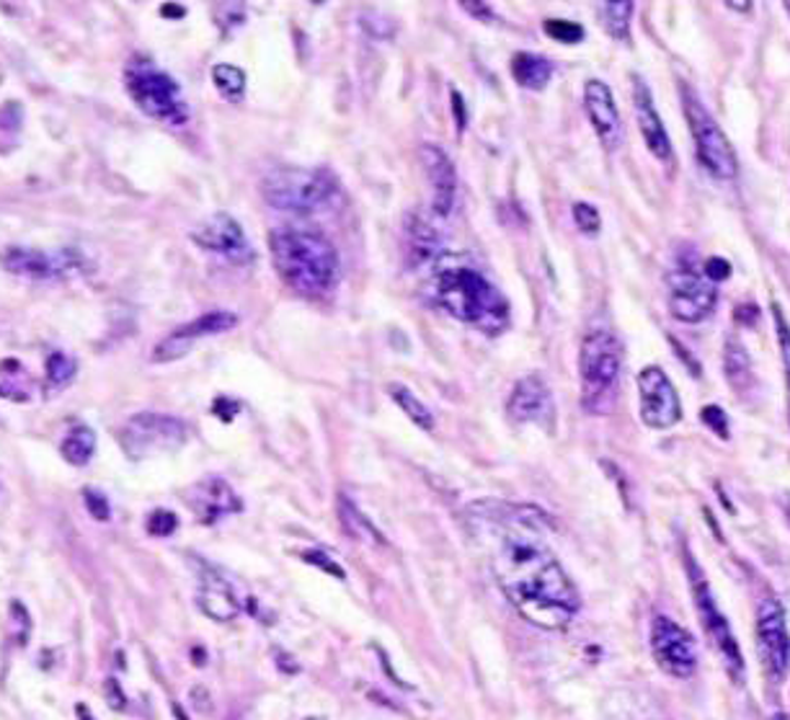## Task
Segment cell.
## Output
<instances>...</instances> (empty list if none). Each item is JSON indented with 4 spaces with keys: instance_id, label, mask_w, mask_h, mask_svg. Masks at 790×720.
<instances>
[{
    "instance_id": "obj_26",
    "label": "cell",
    "mask_w": 790,
    "mask_h": 720,
    "mask_svg": "<svg viewBox=\"0 0 790 720\" xmlns=\"http://www.w3.org/2000/svg\"><path fill=\"white\" fill-rule=\"evenodd\" d=\"M597 11L609 37L615 42H630L636 3H630V0H609V3H600Z\"/></svg>"
},
{
    "instance_id": "obj_36",
    "label": "cell",
    "mask_w": 790,
    "mask_h": 720,
    "mask_svg": "<svg viewBox=\"0 0 790 720\" xmlns=\"http://www.w3.org/2000/svg\"><path fill=\"white\" fill-rule=\"evenodd\" d=\"M146 527L153 537H169V535H174L178 527V516L174 514V511L155 509V511H150Z\"/></svg>"
},
{
    "instance_id": "obj_6",
    "label": "cell",
    "mask_w": 790,
    "mask_h": 720,
    "mask_svg": "<svg viewBox=\"0 0 790 720\" xmlns=\"http://www.w3.org/2000/svg\"><path fill=\"white\" fill-rule=\"evenodd\" d=\"M339 191L332 171L323 169H277L262 182V197L269 207L282 212L307 214L326 207Z\"/></svg>"
},
{
    "instance_id": "obj_17",
    "label": "cell",
    "mask_w": 790,
    "mask_h": 720,
    "mask_svg": "<svg viewBox=\"0 0 790 720\" xmlns=\"http://www.w3.org/2000/svg\"><path fill=\"white\" fill-rule=\"evenodd\" d=\"M507 416L514 423H535L545 431H553L556 427V400H553L550 387L545 385L541 374H527V378L516 380L507 400Z\"/></svg>"
},
{
    "instance_id": "obj_34",
    "label": "cell",
    "mask_w": 790,
    "mask_h": 720,
    "mask_svg": "<svg viewBox=\"0 0 790 720\" xmlns=\"http://www.w3.org/2000/svg\"><path fill=\"white\" fill-rule=\"evenodd\" d=\"M571 214H573V222H577V228L581 230V233H584V235H600L602 214H600L597 207L589 205V201H573Z\"/></svg>"
},
{
    "instance_id": "obj_33",
    "label": "cell",
    "mask_w": 790,
    "mask_h": 720,
    "mask_svg": "<svg viewBox=\"0 0 790 720\" xmlns=\"http://www.w3.org/2000/svg\"><path fill=\"white\" fill-rule=\"evenodd\" d=\"M24 367L16 359H5L3 362V398L9 400H28V385L19 383L24 378Z\"/></svg>"
},
{
    "instance_id": "obj_19",
    "label": "cell",
    "mask_w": 790,
    "mask_h": 720,
    "mask_svg": "<svg viewBox=\"0 0 790 720\" xmlns=\"http://www.w3.org/2000/svg\"><path fill=\"white\" fill-rule=\"evenodd\" d=\"M421 163L423 171H427L429 182H432V210L437 218H450V212L455 210L457 199V171L455 163L450 161V155L444 153L440 146H421Z\"/></svg>"
},
{
    "instance_id": "obj_37",
    "label": "cell",
    "mask_w": 790,
    "mask_h": 720,
    "mask_svg": "<svg viewBox=\"0 0 790 720\" xmlns=\"http://www.w3.org/2000/svg\"><path fill=\"white\" fill-rule=\"evenodd\" d=\"M700 419H702V423H706V427H708L710 431H713L716 437L729 439V429H731V423H729V416L723 414V408H718V406H706V408L700 410Z\"/></svg>"
},
{
    "instance_id": "obj_28",
    "label": "cell",
    "mask_w": 790,
    "mask_h": 720,
    "mask_svg": "<svg viewBox=\"0 0 790 720\" xmlns=\"http://www.w3.org/2000/svg\"><path fill=\"white\" fill-rule=\"evenodd\" d=\"M387 395H391V398H393L395 403H398V408L404 410V414L416 423V427L423 429V431H432V429H434L432 410L423 406V403H421L419 398H416V395H414L411 391H408L406 385H398V383L387 385Z\"/></svg>"
},
{
    "instance_id": "obj_7",
    "label": "cell",
    "mask_w": 790,
    "mask_h": 720,
    "mask_svg": "<svg viewBox=\"0 0 790 720\" xmlns=\"http://www.w3.org/2000/svg\"><path fill=\"white\" fill-rule=\"evenodd\" d=\"M682 109H685V119L695 142V155L702 169L718 182H734L739 174V158L734 146L729 142L727 132L718 127L713 114L706 109V104L695 96L689 85L682 83Z\"/></svg>"
},
{
    "instance_id": "obj_16",
    "label": "cell",
    "mask_w": 790,
    "mask_h": 720,
    "mask_svg": "<svg viewBox=\"0 0 790 720\" xmlns=\"http://www.w3.org/2000/svg\"><path fill=\"white\" fill-rule=\"evenodd\" d=\"M235 326H239V315L235 313L210 311V313L199 315L197 321H189V323H184V326H178L176 330H171L166 338H161V341L155 344L153 357L150 359H153L155 364L176 362V359L189 355L191 347L199 341V338L225 334V330H233Z\"/></svg>"
},
{
    "instance_id": "obj_35",
    "label": "cell",
    "mask_w": 790,
    "mask_h": 720,
    "mask_svg": "<svg viewBox=\"0 0 790 720\" xmlns=\"http://www.w3.org/2000/svg\"><path fill=\"white\" fill-rule=\"evenodd\" d=\"M21 129H24V106H21L19 101H5L3 104V146H5V150L16 142Z\"/></svg>"
},
{
    "instance_id": "obj_23",
    "label": "cell",
    "mask_w": 790,
    "mask_h": 720,
    "mask_svg": "<svg viewBox=\"0 0 790 720\" xmlns=\"http://www.w3.org/2000/svg\"><path fill=\"white\" fill-rule=\"evenodd\" d=\"M512 78L516 81V85L527 91H543L545 85L550 83L553 78V62L545 55H535V53H516L512 57Z\"/></svg>"
},
{
    "instance_id": "obj_25",
    "label": "cell",
    "mask_w": 790,
    "mask_h": 720,
    "mask_svg": "<svg viewBox=\"0 0 790 720\" xmlns=\"http://www.w3.org/2000/svg\"><path fill=\"white\" fill-rule=\"evenodd\" d=\"M339 522L344 532L351 539H359V543H370V545H387V539L383 537V532H380L375 524H372L368 516L359 511L355 503L349 501V496H339Z\"/></svg>"
},
{
    "instance_id": "obj_14",
    "label": "cell",
    "mask_w": 790,
    "mask_h": 720,
    "mask_svg": "<svg viewBox=\"0 0 790 720\" xmlns=\"http://www.w3.org/2000/svg\"><path fill=\"white\" fill-rule=\"evenodd\" d=\"M191 241L202 251H207V254L225 258L230 264L248 266L256 258L241 222L230 218L228 212H214L199 222V225L191 230Z\"/></svg>"
},
{
    "instance_id": "obj_15",
    "label": "cell",
    "mask_w": 790,
    "mask_h": 720,
    "mask_svg": "<svg viewBox=\"0 0 790 720\" xmlns=\"http://www.w3.org/2000/svg\"><path fill=\"white\" fill-rule=\"evenodd\" d=\"M3 266L13 274L28 279H42V282H57V279L75 277L85 269V262L78 251H34L24 246H11L3 256Z\"/></svg>"
},
{
    "instance_id": "obj_47",
    "label": "cell",
    "mask_w": 790,
    "mask_h": 720,
    "mask_svg": "<svg viewBox=\"0 0 790 720\" xmlns=\"http://www.w3.org/2000/svg\"><path fill=\"white\" fill-rule=\"evenodd\" d=\"M786 13L790 16V3H786Z\"/></svg>"
},
{
    "instance_id": "obj_4",
    "label": "cell",
    "mask_w": 790,
    "mask_h": 720,
    "mask_svg": "<svg viewBox=\"0 0 790 720\" xmlns=\"http://www.w3.org/2000/svg\"><path fill=\"white\" fill-rule=\"evenodd\" d=\"M623 372V347L609 328H592L581 338L579 378L586 414H609Z\"/></svg>"
},
{
    "instance_id": "obj_39",
    "label": "cell",
    "mask_w": 790,
    "mask_h": 720,
    "mask_svg": "<svg viewBox=\"0 0 790 720\" xmlns=\"http://www.w3.org/2000/svg\"><path fill=\"white\" fill-rule=\"evenodd\" d=\"M702 271H706V277L710 279L713 284H721L727 282V279L731 277V264L727 262V258L721 256H710L706 266H702Z\"/></svg>"
},
{
    "instance_id": "obj_5",
    "label": "cell",
    "mask_w": 790,
    "mask_h": 720,
    "mask_svg": "<svg viewBox=\"0 0 790 720\" xmlns=\"http://www.w3.org/2000/svg\"><path fill=\"white\" fill-rule=\"evenodd\" d=\"M125 89L146 117L166 127H184L191 112L174 78L161 70L150 57L135 55L125 68Z\"/></svg>"
},
{
    "instance_id": "obj_18",
    "label": "cell",
    "mask_w": 790,
    "mask_h": 720,
    "mask_svg": "<svg viewBox=\"0 0 790 720\" xmlns=\"http://www.w3.org/2000/svg\"><path fill=\"white\" fill-rule=\"evenodd\" d=\"M584 109H586L589 121H592L594 132H597V137H600V142L605 146V150L613 153V150L620 148L625 140L623 119H620V112H617L613 91H609V85L605 81H597V78L586 81Z\"/></svg>"
},
{
    "instance_id": "obj_42",
    "label": "cell",
    "mask_w": 790,
    "mask_h": 720,
    "mask_svg": "<svg viewBox=\"0 0 790 720\" xmlns=\"http://www.w3.org/2000/svg\"><path fill=\"white\" fill-rule=\"evenodd\" d=\"M452 96V109H455V119H457V129L463 132L465 129V121H468V114H465V104H463V96H460V91L452 89L450 91Z\"/></svg>"
},
{
    "instance_id": "obj_31",
    "label": "cell",
    "mask_w": 790,
    "mask_h": 720,
    "mask_svg": "<svg viewBox=\"0 0 790 720\" xmlns=\"http://www.w3.org/2000/svg\"><path fill=\"white\" fill-rule=\"evenodd\" d=\"M772 321H775V334H778L780 344V357H782V370H786V385H788V423H790V326L788 318L782 315V307L778 302H772Z\"/></svg>"
},
{
    "instance_id": "obj_1",
    "label": "cell",
    "mask_w": 790,
    "mask_h": 720,
    "mask_svg": "<svg viewBox=\"0 0 790 720\" xmlns=\"http://www.w3.org/2000/svg\"><path fill=\"white\" fill-rule=\"evenodd\" d=\"M470 516L493 535L491 571L512 607L543 630L569 628L581 600L569 573L541 539L548 516L535 507L501 501L473 503Z\"/></svg>"
},
{
    "instance_id": "obj_38",
    "label": "cell",
    "mask_w": 790,
    "mask_h": 720,
    "mask_svg": "<svg viewBox=\"0 0 790 720\" xmlns=\"http://www.w3.org/2000/svg\"><path fill=\"white\" fill-rule=\"evenodd\" d=\"M83 501H85V509H89L98 522H106V520H109V516H112L109 499H106V493L96 491V488H85V491H83Z\"/></svg>"
},
{
    "instance_id": "obj_46",
    "label": "cell",
    "mask_w": 790,
    "mask_h": 720,
    "mask_svg": "<svg viewBox=\"0 0 790 720\" xmlns=\"http://www.w3.org/2000/svg\"><path fill=\"white\" fill-rule=\"evenodd\" d=\"M772 720H790V718L786 716V712H775V716H772Z\"/></svg>"
},
{
    "instance_id": "obj_11",
    "label": "cell",
    "mask_w": 790,
    "mask_h": 720,
    "mask_svg": "<svg viewBox=\"0 0 790 720\" xmlns=\"http://www.w3.org/2000/svg\"><path fill=\"white\" fill-rule=\"evenodd\" d=\"M757 653L767 680L782 684L790 674V630L786 609L775 596H765L757 607Z\"/></svg>"
},
{
    "instance_id": "obj_20",
    "label": "cell",
    "mask_w": 790,
    "mask_h": 720,
    "mask_svg": "<svg viewBox=\"0 0 790 720\" xmlns=\"http://www.w3.org/2000/svg\"><path fill=\"white\" fill-rule=\"evenodd\" d=\"M184 501L189 503L194 514H197V520L202 524H214L225 520L230 514H239L243 509L239 493H235L222 478L199 480L197 486L186 491Z\"/></svg>"
},
{
    "instance_id": "obj_27",
    "label": "cell",
    "mask_w": 790,
    "mask_h": 720,
    "mask_svg": "<svg viewBox=\"0 0 790 720\" xmlns=\"http://www.w3.org/2000/svg\"><path fill=\"white\" fill-rule=\"evenodd\" d=\"M60 452H62L65 463L83 467L93 457V452H96V431H93L91 427H83V423H78V427H73L68 434H65Z\"/></svg>"
},
{
    "instance_id": "obj_3",
    "label": "cell",
    "mask_w": 790,
    "mask_h": 720,
    "mask_svg": "<svg viewBox=\"0 0 790 720\" xmlns=\"http://www.w3.org/2000/svg\"><path fill=\"white\" fill-rule=\"evenodd\" d=\"M269 254L279 279L303 298H326L339 282V254L315 230H271Z\"/></svg>"
},
{
    "instance_id": "obj_22",
    "label": "cell",
    "mask_w": 790,
    "mask_h": 720,
    "mask_svg": "<svg viewBox=\"0 0 790 720\" xmlns=\"http://www.w3.org/2000/svg\"><path fill=\"white\" fill-rule=\"evenodd\" d=\"M197 604L207 617H212V620H218V623L233 620V617H239V612H241L239 596H235L233 587H230L218 571H212V568H207V566H205L202 576H199Z\"/></svg>"
},
{
    "instance_id": "obj_21",
    "label": "cell",
    "mask_w": 790,
    "mask_h": 720,
    "mask_svg": "<svg viewBox=\"0 0 790 720\" xmlns=\"http://www.w3.org/2000/svg\"><path fill=\"white\" fill-rule=\"evenodd\" d=\"M634 109H636L638 129H641L649 153L657 158V161L670 163L672 161L670 135H666L664 121L659 117L657 106H653V96L643 78H634Z\"/></svg>"
},
{
    "instance_id": "obj_10",
    "label": "cell",
    "mask_w": 790,
    "mask_h": 720,
    "mask_svg": "<svg viewBox=\"0 0 790 720\" xmlns=\"http://www.w3.org/2000/svg\"><path fill=\"white\" fill-rule=\"evenodd\" d=\"M666 282H670V313L674 321L695 326L716 311L718 287L706 277V271L698 269V264L679 258Z\"/></svg>"
},
{
    "instance_id": "obj_41",
    "label": "cell",
    "mask_w": 790,
    "mask_h": 720,
    "mask_svg": "<svg viewBox=\"0 0 790 720\" xmlns=\"http://www.w3.org/2000/svg\"><path fill=\"white\" fill-rule=\"evenodd\" d=\"M734 315H736V321L742 323V326H754V323H757V318H759V307L752 305V302H746V305H736Z\"/></svg>"
},
{
    "instance_id": "obj_40",
    "label": "cell",
    "mask_w": 790,
    "mask_h": 720,
    "mask_svg": "<svg viewBox=\"0 0 790 720\" xmlns=\"http://www.w3.org/2000/svg\"><path fill=\"white\" fill-rule=\"evenodd\" d=\"M303 560H307V564L321 566L323 571L332 573L334 579H347V573H344V568H341V566H336L334 560H332V556H326V553H321V550H307V553H303Z\"/></svg>"
},
{
    "instance_id": "obj_44",
    "label": "cell",
    "mask_w": 790,
    "mask_h": 720,
    "mask_svg": "<svg viewBox=\"0 0 790 720\" xmlns=\"http://www.w3.org/2000/svg\"><path fill=\"white\" fill-rule=\"evenodd\" d=\"M161 16L163 19H184L186 16V5L184 3H163L161 5Z\"/></svg>"
},
{
    "instance_id": "obj_13",
    "label": "cell",
    "mask_w": 790,
    "mask_h": 720,
    "mask_svg": "<svg viewBox=\"0 0 790 720\" xmlns=\"http://www.w3.org/2000/svg\"><path fill=\"white\" fill-rule=\"evenodd\" d=\"M638 414L649 429H672L682 419V400L674 391L670 374L662 367L649 364L638 374Z\"/></svg>"
},
{
    "instance_id": "obj_29",
    "label": "cell",
    "mask_w": 790,
    "mask_h": 720,
    "mask_svg": "<svg viewBox=\"0 0 790 720\" xmlns=\"http://www.w3.org/2000/svg\"><path fill=\"white\" fill-rule=\"evenodd\" d=\"M212 83L228 101H243L246 96V73L235 65L220 62L212 68Z\"/></svg>"
},
{
    "instance_id": "obj_2",
    "label": "cell",
    "mask_w": 790,
    "mask_h": 720,
    "mask_svg": "<svg viewBox=\"0 0 790 720\" xmlns=\"http://www.w3.org/2000/svg\"><path fill=\"white\" fill-rule=\"evenodd\" d=\"M432 290L442 311L486 336L509 328V300L484 271L465 258L442 254L432 264Z\"/></svg>"
},
{
    "instance_id": "obj_32",
    "label": "cell",
    "mask_w": 790,
    "mask_h": 720,
    "mask_svg": "<svg viewBox=\"0 0 790 720\" xmlns=\"http://www.w3.org/2000/svg\"><path fill=\"white\" fill-rule=\"evenodd\" d=\"M543 32L548 34L550 39L561 42V45H579V42H584L586 37L584 26L577 24V21H566V19H548L543 24Z\"/></svg>"
},
{
    "instance_id": "obj_8",
    "label": "cell",
    "mask_w": 790,
    "mask_h": 720,
    "mask_svg": "<svg viewBox=\"0 0 790 720\" xmlns=\"http://www.w3.org/2000/svg\"><path fill=\"white\" fill-rule=\"evenodd\" d=\"M682 560H685V573H687V581H689V592H693L695 609H698L700 623H702V628H706L708 640L713 643L716 653L721 657L723 666H727L731 680L744 682L742 648H739V643H736L734 630H731L727 615H723L721 607H718V602L713 596V589H710L708 579H706V571H702V568L698 566V560L693 558V553H689L687 547H685V556H682Z\"/></svg>"
},
{
    "instance_id": "obj_12",
    "label": "cell",
    "mask_w": 790,
    "mask_h": 720,
    "mask_svg": "<svg viewBox=\"0 0 790 720\" xmlns=\"http://www.w3.org/2000/svg\"><path fill=\"white\" fill-rule=\"evenodd\" d=\"M649 643L657 666L674 680H689L698 669L695 638L679 623H674L670 615H653Z\"/></svg>"
},
{
    "instance_id": "obj_30",
    "label": "cell",
    "mask_w": 790,
    "mask_h": 720,
    "mask_svg": "<svg viewBox=\"0 0 790 720\" xmlns=\"http://www.w3.org/2000/svg\"><path fill=\"white\" fill-rule=\"evenodd\" d=\"M78 364L73 357H68L65 351H53L47 359V387L49 391H62L75 380Z\"/></svg>"
},
{
    "instance_id": "obj_43",
    "label": "cell",
    "mask_w": 790,
    "mask_h": 720,
    "mask_svg": "<svg viewBox=\"0 0 790 720\" xmlns=\"http://www.w3.org/2000/svg\"><path fill=\"white\" fill-rule=\"evenodd\" d=\"M463 11L473 13V16H478L480 21H493L497 16H493L491 5L488 3H463Z\"/></svg>"
},
{
    "instance_id": "obj_9",
    "label": "cell",
    "mask_w": 790,
    "mask_h": 720,
    "mask_svg": "<svg viewBox=\"0 0 790 720\" xmlns=\"http://www.w3.org/2000/svg\"><path fill=\"white\" fill-rule=\"evenodd\" d=\"M117 439L129 460H146L161 452L182 450L189 439V429L176 416L142 410L121 423Z\"/></svg>"
},
{
    "instance_id": "obj_24",
    "label": "cell",
    "mask_w": 790,
    "mask_h": 720,
    "mask_svg": "<svg viewBox=\"0 0 790 720\" xmlns=\"http://www.w3.org/2000/svg\"><path fill=\"white\" fill-rule=\"evenodd\" d=\"M723 372H727L729 385L734 387L736 393L750 391L754 385V367L750 351L744 349L742 341H736L734 336L727 338V349H723Z\"/></svg>"
},
{
    "instance_id": "obj_45",
    "label": "cell",
    "mask_w": 790,
    "mask_h": 720,
    "mask_svg": "<svg viewBox=\"0 0 790 720\" xmlns=\"http://www.w3.org/2000/svg\"><path fill=\"white\" fill-rule=\"evenodd\" d=\"M729 11H739V13H750L754 5L752 3H727Z\"/></svg>"
}]
</instances>
